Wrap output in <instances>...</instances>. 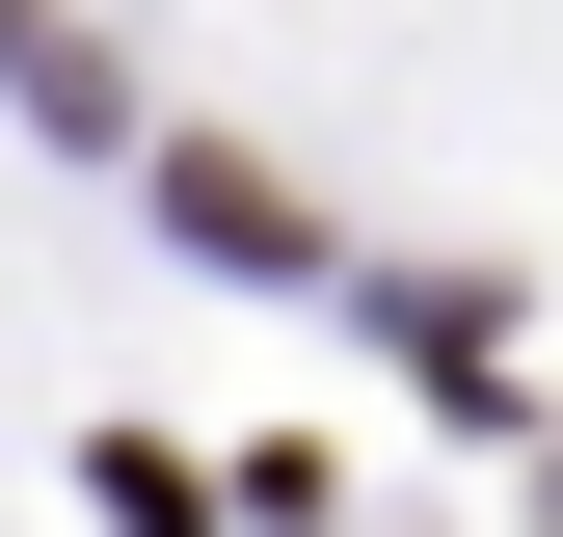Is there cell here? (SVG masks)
I'll use <instances>...</instances> for the list:
<instances>
[{
    "instance_id": "1",
    "label": "cell",
    "mask_w": 563,
    "mask_h": 537,
    "mask_svg": "<svg viewBox=\"0 0 563 537\" xmlns=\"http://www.w3.org/2000/svg\"><path fill=\"white\" fill-rule=\"evenodd\" d=\"M162 188H188V242H216V268H296V242H322V216H296L268 162H162Z\"/></svg>"
}]
</instances>
